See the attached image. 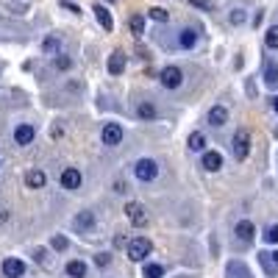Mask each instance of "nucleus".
<instances>
[{
  "label": "nucleus",
  "mask_w": 278,
  "mask_h": 278,
  "mask_svg": "<svg viewBox=\"0 0 278 278\" xmlns=\"http://www.w3.org/2000/svg\"><path fill=\"white\" fill-rule=\"evenodd\" d=\"M156 176H159V164L153 159H139L136 161V178L139 181H153Z\"/></svg>",
  "instance_id": "nucleus-3"
},
{
  "label": "nucleus",
  "mask_w": 278,
  "mask_h": 278,
  "mask_svg": "<svg viewBox=\"0 0 278 278\" xmlns=\"http://www.w3.org/2000/svg\"><path fill=\"white\" fill-rule=\"evenodd\" d=\"M3 273H6V278H20L25 273V264H22L20 259H6L3 262Z\"/></svg>",
  "instance_id": "nucleus-10"
},
{
  "label": "nucleus",
  "mask_w": 278,
  "mask_h": 278,
  "mask_svg": "<svg viewBox=\"0 0 278 278\" xmlns=\"http://www.w3.org/2000/svg\"><path fill=\"white\" fill-rule=\"evenodd\" d=\"M136 114H139L142 120H156V106L153 103H139V106H136Z\"/></svg>",
  "instance_id": "nucleus-22"
},
{
  "label": "nucleus",
  "mask_w": 278,
  "mask_h": 278,
  "mask_svg": "<svg viewBox=\"0 0 278 278\" xmlns=\"http://www.w3.org/2000/svg\"><path fill=\"white\" fill-rule=\"evenodd\" d=\"M56 67H59V70H70V67H73V61H70L67 56H59V59H56Z\"/></svg>",
  "instance_id": "nucleus-33"
},
{
  "label": "nucleus",
  "mask_w": 278,
  "mask_h": 278,
  "mask_svg": "<svg viewBox=\"0 0 278 278\" xmlns=\"http://www.w3.org/2000/svg\"><path fill=\"white\" fill-rule=\"evenodd\" d=\"M203 167H206L209 173L220 170V167H222V156L217 153V150H211V153H203Z\"/></svg>",
  "instance_id": "nucleus-14"
},
{
  "label": "nucleus",
  "mask_w": 278,
  "mask_h": 278,
  "mask_svg": "<svg viewBox=\"0 0 278 278\" xmlns=\"http://www.w3.org/2000/svg\"><path fill=\"white\" fill-rule=\"evenodd\" d=\"M33 136H36V128H33V125H17V131H14V142H17V145H31Z\"/></svg>",
  "instance_id": "nucleus-9"
},
{
  "label": "nucleus",
  "mask_w": 278,
  "mask_h": 278,
  "mask_svg": "<svg viewBox=\"0 0 278 278\" xmlns=\"http://www.w3.org/2000/svg\"><path fill=\"white\" fill-rule=\"evenodd\" d=\"M189 3H192V6H198V9H203V11H209V9H211L209 0H189Z\"/></svg>",
  "instance_id": "nucleus-35"
},
{
  "label": "nucleus",
  "mask_w": 278,
  "mask_h": 278,
  "mask_svg": "<svg viewBox=\"0 0 278 278\" xmlns=\"http://www.w3.org/2000/svg\"><path fill=\"white\" fill-rule=\"evenodd\" d=\"M44 53H59V47H61V42H59V36H44Z\"/></svg>",
  "instance_id": "nucleus-24"
},
{
  "label": "nucleus",
  "mask_w": 278,
  "mask_h": 278,
  "mask_svg": "<svg viewBox=\"0 0 278 278\" xmlns=\"http://www.w3.org/2000/svg\"><path fill=\"white\" fill-rule=\"evenodd\" d=\"M122 70H125V56H122V50H114L109 56V73L111 75H122Z\"/></svg>",
  "instance_id": "nucleus-11"
},
{
  "label": "nucleus",
  "mask_w": 278,
  "mask_h": 278,
  "mask_svg": "<svg viewBox=\"0 0 278 278\" xmlns=\"http://www.w3.org/2000/svg\"><path fill=\"white\" fill-rule=\"evenodd\" d=\"M228 273H236V276H242V278H250V273H248V270H245L242 264H239V262H234V264H228Z\"/></svg>",
  "instance_id": "nucleus-28"
},
{
  "label": "nucleus",
  "mask_w": 278,
  "mask_h": 278,
  "mask_svg": "<svg viewBox=\"0 0 278 278\" xmlns=\"http://www.w3.org/2000/svg\"><path fill=\"white\" fill-rule=\"evenodd\" d=\"M81 181H84V178H81V173H78L75 167H67L64 173H61V187L64 189H78Z\"/></svg>",
  "instance_id": "nucleus-8"
},
{
  "label": "nucleus",
  "mask_w": 278,
  "mask_h": 278,
  "mask_svg": "<svg viewBox=\"0 0 278 278\" xmlns=\"http://www.w3.org/2000/svg\"><path fill=\"white\" fill-rule=\"evenodd\" d=\"M33 259H36V264L50 267V262H47V250H44V248H36V250H33Z\"/></svg>",
  "instance_id": "nucleus-27"
},
{
  "label": "nucleus",
  "mask_w": 278,
  "mask_h": 278,
  "mask_svg": "<svg viewBox=\"0 0 278 278\" xmlns=\"http://www.w3.org/2000/svg\"><path fill=\"white\" fill-rule=\"evenodd\" d=\"M253 234H256L253 222L242 220V222H239V225H236V236H239V239H242V242H250V239H253Z\"/></svg>",
  "instance_id": "nucleus-16"
},
{
  "label": "nucleus",
  "mask_w": 278,
  "mask_h": 278,
  "mask_svg": "<svg viewBox=\"0 0 278 278\" xmlns=\"http://www.w3.org/2000/svg\"><path fill=\"white\" fill-rule=\"evenodd\" d=\"M264 81L270 84V87H276L278 84V64L276 61H267L264 64Z\"/></svg>",
  "instance_id": "nucleus-19"
},
{
  "label": "nucleus",
  "mask_w": 278,
  "mask_h": 278,
  "mask_svg": "<svg viewBox=\"0 0 278 278\" xmlns=\"http://www.w3.org/2000/svg\"><path fill=\"white\" fill-rule=\"evenodd\" d=\"M128 25H131L133 36H142V33H145V17H142V14H133Z\"/></svg>",
  "instance_id": "nucleus-23"
},
{
  "label": "nucleus",
  "mask_w": 278,
  "mask_h": 278,
  "mask_svg": "<svg viewBox=\"0 0 278 278\" xmlns=\"http://www.w3.org/2000/svg\"><path fill=\"white\" fill-rule=\"evenodd\" d=\"M176 278H192V276H176Z\"/></svg>",
  "instance_id": "nucleus-37"
},
{
  "label": "nucleus",
  "mask_w": 278,
  "mask_h": 278,
  "mask_svg": "<svg viewBox=\"0 0 278 278\" xmlns=\"http://www.w3.org/2000/svg\"><path fill=\"white\" fill-rule=\"evenodd\" d=\"M147 14H150V17H153V20H159V22L170 20V14H167L164 9H159V6H156V9H150V11H147Z\"/></svg>",
  "instance_id": "nucleus-29"
},
{
  "label": "nucleus",
  "mask_w": 278,
  "mask_h": 278,
  "mask_svg": "<svg viewBox=\"0 0 278 278\" xmlns=\"http://www.w3.org/2000/svg\"><path fill=\"white\" fill-rule=\"evenodd\" d=\"M264 44L273 47V50H278V25H273V28L264 33Z\"/></svg>",
  "instance_id": "nucleus-25"
},
{
  "label": "nucleus",
  "mask_w": 278,
  "mask_h": 278,
  "mask_svg": "<svg viewBox=\"0 0 278 278\" xmlns=\"http://www.w3.org/2000/svg\"><path fill=\"white\" fill-rule=\"evenodd\" d=\"M228 20H231L234 25H239V22L245 20V11H242V9H234V11H231V17H228Z\"/></svg>",
  "instance_id": "nucleus-31"
},
{
  "label": "nucleus",
  "mask_w": 278,
  "mask_h": 278,
  "mask_svg": "<svg viewBox=\"0 0 278 278\" xmlns=\"http://www.w3.org/2000/svg\"><path fill=\"white\" fill-rule=\"evenodd\" d=\"M264 239L267 242H273V245H278V225H273V228L264 234Z\"/></svg>",
  "instance_id": "nucleus-32"
},
{
  "label": "nucleus",
  "mask_w": 278,
  "mask_h": 278,
  "mask_svg": "<svg viewBox=\"0 0 278 278\" xmlns=\"http://www.w3.org/2000/svg\"><path fill=\"white\" fill-rule=\"evenodd\" d=\"M189 150H203V147H206V136H203V133L200 131H195V133H189Z\"/></svg>",
  "instance_id": "nucleus-20"
},
{
  "label": "nucleus",
  "mask_w": 278,
  "mask_h": 278,
  "mask_svg": "<svg viewBox=\"0 0 278 278\" xmlns=\"http://www.w3.org/2000/svg\"><path fill=\"white\" fill-rule=\"evenodd\" d=\"M150 250H153V242L147 236H136L128 242V259L131 262H145V256H150Z\"/></svg>",
  "instance_id": "nucleus-1"
},
{
  "label": "nucleus",
  "mask_w": 278,
  "mask_h": 278,
  "mask_svg": "<svg viewBox=\"0 0 278 278\" xmlns=\"http://www.w3.org/2000/svg\"><path fill=\"white\" fill-rule=\"evenodd\" d=\"M195 42H198L195 31H192V28H184V31H181V39H178V44H181V47H195Z\"/></svg>",
  "instance_id": "nucleus-21"
},
{
  "label": "nucleus",
  "mask_w": 278,
  "mask_h": 278,
  "mask_svg": "<svg viewBox=\"0 0 278 278\" xmlns=\"http://www.w3.org/2000/svg\"><path fill=\"white\" fill-rule=\"evenodd\" d=\"M67 276L70 278H84L87 276V264H84V262H81V259H73V262H67Z\"/></svg>",
  "instance_id": "nucleus-12"
},
{
  "label": "nucleus",
  "mask_w": 278,
  "mask_h": 278,
  "mask_svg": "<svg viewBox=\"0 0 278 278\" xmlns=\"http://www.w3.org/2000/svg\"><path fill=\"white\" fill-rule=\"evenodd\" d=\"M209 122L214 125V128H220V125H225V122H228V111L222 109V106H214V109L209 111Z\"/></svg>",
  "instance_id": "nucleus-13"
},
{
  "label": "nucleus",
  "mask_w": 278,
  "mask_h": 278,
  "mask_svg": "<svg viewBox=\"0 0 278 278\" xmlns=\"http://www.w3.org/2000/svg\"><path fill=\"white\" fill-rule=\"evenodd\" d=\"M95 264L106 267V264H109V253H98V256H95Z\"/></svg>",
  "instance_id": "nucleus-34"
},
{
  "label": "nucleus",
  "mask_w": 278,
  "mask_h": 278,
  "mask_svg": "<svg viewBox=\"0 0 278 278\" xmlns=\"http://www.w3.org/2000/svg\"><path fill=\"white\" fill-rule=\"evenodd\" d=\"M231 147H234V156H236V161H245V159H248V153H250V131L239 128V131L234 133Z\"/></svg>",
  "instance_id": "nucleus-2"
},
{
  "label": "nucleus",
  "mask_w": 278,
  "mask_h": 278,
  "mask_svg": "<svg viewBox=\"0 0 278 278\" xmlns=\"http://www.w3.org/2000/svg\"><path fill=\"white\" fill-rule=\"evenodd\" d=\"M103 145H120V139H122V128L117 125V122H106L103 125Z\"/></svg>",
  "instance_id": "nucleus-7"
},
{
  "label": "nucleus",
  "mask_w": 278,
  "mask_h": 278,
  "mask_svg": "<svg viewBox=\"0 0 278 278\" xmlns=\"http://www.w3.org/2000/svg\"><path fill=\"white\" fill-rule=\"evenodd\" d=\"M181 84H184V73H181L178 67H164V70H161V87L178 89Z\"/></svg>",
  "instance_id": "nucleus-4"
},
{
  "label": "nucleus",
  "mask_w": 278,
  "mask_h": 278,
  "mask_svg": "<svg viewBox=\"0 0 278 278\" xmlns=\"http://www.w3.org/2000/svg\"><path fill=\"white\" fill-rule=\"evenodd\" d=\"M25 181H28V187L31 189H42L44 187V173L42 170H31V173L25 176Z\"/></svg>",
  "instance_id": "nucleus-18"
},
{
  "label": "nucleus",
  "mask_w": 278,
  "mask_h": 278,
  "mask_svg": "<svg viewBox=\"0 0 278 278\" xmlns=\"http://www.w3.org/2000/svg\"><path fill=\"white\" fill-rule=\"evenodd\" d=\"M273 109H276V111H278V98H273Z\"/></svg>",
  "instance_id": "nucleus-36"
},
{
  "label": "nucleus",
  "mask_w": 278,
  "mask_h": 278,
  "mask_svg": "<svg viewBox=\"0 0 278 278\" xmlns=\"http://www.w3.org/2000/svg\"><path fill=\"white\" fill-rule=\"evenodd\" d=\"M161 276H164L161 264H145V278H161Z\"/></svg>",
  "instance_id": "nucleus-26"
},
{
  "label": "nucleus",
  "mask_w": 278,
  "mask_h": 278,
  "mask_svg": "<svg viewBox=\"0 0 278 278\" xmlns=\"http://www.w3.org/2000/svg\"><path fill=\"white\" fill-rule=\"evenodd\" d=\"M95 17H98V22L103 25V31H111V28H114V20H111L109 9H103V6H95Z\"/></svg>",
  "instance_id": "nucleus-15"
},
{
  "label": "nucleus",
  "mask_w": 278,
  "mask_h": 278,
  "mask_svg": "<svg viewBox=\"0 0 278 278\" xmlns=\"http://www.w3.org/2000/svg\"><path fill=\"white\" fill-rule=\"evenodd\" d=\"M50 245H53V250H67V245L70 242H67V236H53V242Z\"/></svg>",
  "instance_id": "nucleus-30"
},
{
  "label": "nucleus",
  "mask_w": 278,
  "mask_h": 278,
  "mask_svg": "<svg viewBox=\"0 0 278 278\" xmlns=\"http://www.w3.org/2000/svg\"><path fill=\"white\" fill-rule=\"evenodd\" d=\"M73 225L78 228V234H92L95 231V211H81L73 220Z\"/></svg>",
  "instance_id": "nucleus-6"
},
{
  "label": "nucleus",
  "mask_w": 278,
  "mask_h": 278,
  "mask_svg": "<svg viewBox=\"0 0 278 278\" xmlns=\"http://www.w3.org/2000/svg\"><path fill=\"white\" fill-rule=\"evenodd\" d=\"M125 214H128L131 225H136V228H142L145 222H147V211H145L142 203H128V206H125Z\"/></svg>",
  "instance_id": "nucleus-5"
},
{
  "label": "nucleus",
  "mask_w": 278,
  "mask_h": 278,
  "mask_svg": "<svg viewBox=\"0 0 278 278\" xmlns=\"http://www.w3.org/2000/svg\"><path fill=\"white\" fill-rule=\"evenodd\" d=\"M259 262L264 264L267 273H276V270H278V250H276V253H259Z\"/></svg>",
  "instance_id": "nucleus-17"
}]
</instances>
